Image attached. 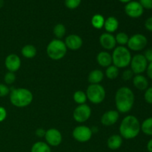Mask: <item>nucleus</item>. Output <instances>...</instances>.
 Instances as JSON below:
<instances>
[{
	"instance_id": "f257e3e1",
	"label": "nucleus",
	"mask_w": 152,
	"mask_h": 152,
	"mask_svg": "<svg viewBox=\"0 0 152 152\" xmlns=\"http://www.w3.org/2000/svg\"><path fill=\"white\" fill-rule=\"evenodd\" d=\"M135 96L134 92L129 87L120 88L115 94V105L117 111L122 114L129 112L134 104Z\"/></svg>"
},
{
	"instance_id": "f03ea898",
	"label": "nucleus",
	"mask_w": 152,
	"mask_h": 152,
	"mask_svg": "<svg viewBox=\"0 0 152 152\" xmlns=\"http://www.w3.org/2000/svg\"><path fill=\"white\" fill-rule=\"evenodd\" d=\"M140 126L139 120L135 116H126L120 123V136L126 140H132L137 137L141 131Z\"/></svg>"
},
{
	"instance_id": "7ed1b4c3",
	"label": "nucleus",
	"mask_w": 152,
	"mask_h": 152,
	"mask_svg": "<svg viewBox=\"0 0 152 152\" xmlns=\"http://www.w3.org/2000/svg\"><path fill=\"white\" fill-rule=\"evenodd\" d=\"M12 88L10 94V100L12 105L17 108H25L32 102L34 96L31 91L22 88Z\"/></svg>"
},
{
	"instance_id": "20e7f679",
	"label": "nucleus",
	"mask_w": 152,
	"mask_h": 152,
	"mask_svg": "<svg viewBox=\"0 0 152 152\" xmlns=\"http://www.w3.org/2000/svg\"><path fill=\"white\" fill-rule=\"evenodd\" d=\"M111 56L112 63L118 68H123L129 66L132 58L129 48L120 45L114 48Z\"/></svg>"
},
{
	"instance_id": "39448f33",
	"label": "nucleus",
	"mask_w": 152,
	"mask_h": 152,
	"mask_svg": "<svg viewBox=\"0 0 152 152\" xmlns=\"http://www.w3.org/2000/svg\"><path fill=\"white\" fill-rule=\"evenodd\" d=\"M46 52L49 57L53 60H59L65 56L67 53V47L65 42L61 39H55L50 41L48 45Z\"/></svg>"
},
{
	"instance_id": "423d86ee",
	"label": "nucleus",
	"mask_w": 152,
	"mask_h": 152,
	"mask_svg": "<svg viewBox=\"0 0 152 152\" xmlns=\"http://www.w3.org/2000/svg\"><path fill=\"white\" fill-rule=\"evenodd\" d=\"M87 99L94 104H99L105 98V90L100 84H91L86 91Z\"/></svg>"
},
{
	"instance_id": "0eeeda50",
	"label": "nucleus",
	"mask_w": 152,
	"mask_h": 152,
	"mask_svg": "<svg viewBox=\"0 0 152 152\" xmlns=\"http://www.w3.org/2000/svg\"><path fill=\"white\" fill-rule=\"evenodd\" d=\"M148 44V39L146 37L142 34H134L129 37L127 45L130 50L133 51H140L146 47Z\"/></svg>"
},
{
	"instance_id": "6e6552de",
	"label": "nucleus",
	"mask_w": 152,
	"mask_h": 152,
	"mask_svg": "<svg viewBox=\"0 0 152 152\" xmlns=\"http://www.w3.org/2000/svg\"><path fill=\"white\" fill-rule=\"evenodd\" d=\"M148 64V61L146 60L144 55L138 53L132 58L130 62L131 70L134 74H141L146 71Z\"/></svg>"
},
{
	"instance_id": "1a4fd4ad",
	"label": "nucleus",
	"mask_w": 152,
	"mask_h": 152,
	"mask_svg": "<svg viewBox=\"0 0 152 152\" xmlns=\"http://www.w3.org/2000/svg\"><path fill=\"white\" fill-rule=\"evenodd\" d=\"M91 115V109L86 104L79 105L73 113V117L77 123H85L90 118Z\"/></svg>"
},
{
	"instance_id": "9d476101",
	"label": "nucleus",
	"mask_w": 152,
	"mask_h": 152,
	"mask_svg": "<svg viewBox=\"0 0 152 152\" xmlns=\"http://www.w3.org/2000/svg\"><path fill=\"white\" fill-rule=\"evenodd\" d=\"M92 131L90 128L86 126H80L76 127L73 131V137L80 142H86L91 140L92 137Z\"/></svg>"
},
{
	"instance_id": "9b49d317",
	"label": "nucleus",
	"mask_w": 152,
	"mask_h": 152,
	"mask_svg": "<svg viewBox=\"0 0 152 152\" xmlns=\"http://www.w3.org/2000/svg\"><path fill=\"white\" fill-rule=\"evenodd\" d=\"M125 12L128 16L133 19L139 18L143 14L144 8L139 1H132L125 6Z\"/></svg>"
},
{
	"instance_id": "f8f14e48",
	"label": "nucleus",
	"mask_w": 152,
	"mask_h": 152,
	"mask_svg": "<svg viewBox=\"0 0 152 152\" xmlns=\"http://www.w3.org/2000/svg\"><path fill=\"white\" fill-rule=\"evenodd\" d=\"M45 138L46 143L50 146L53 147L60 145L62 140V134L56 129H50L46 131Z\"/></svg>"
},
{
	"instance_id": "ddd939ff",
	"label": "nucleus",
	"mask_w": 152,
	"mask_h": 152,
	"mask_svg": "<svg viewBox=\"0 0 152 152\" xmlns=\"http://www.w3.org/2000/svg\"><path fill=\"white\" fill-rule=\"evenodd\" d=\"M4 65L6 68L10 72H16L20 68L21 66V59L18 55L12 53L8 55L6 57L4 61Z\"/></svg>"
},
{
	"instance_id": "4468645a",
	"label": "nucleus",
	"mask_w": 152,
	"mask_h": 152,
	"mask_svg": "<svg viewBox=\"0 0 152 152\" xmlns=\"http://www.w3.org/2000/svg\"><path fill=\"white\" fill-rule=\"evenodd\" d=\"M99 43L105 50H112L116 48L115 37L109 33H104L99 37Z\"/></svg>"
},
{
	"instance_id": "2eb2a0df",
	"label": "nucleus",
	"mask_w": 152,
	"mask_h": 152,
	"mask_svg": "<svg viewBox=\"0 0 152 152\" xmlns=\"http://www.w3.org/2000/svg\"><path fill=\"white\" fill-rule=\"evenodd\" d=\"M65 44L67 48L72 50H76L80 49L83 45V39L80 36L77 34H71L65 38Z\"/></svg>"
},
{
	"instance_id": "dca6fc26",
	"label": "nucleus",
	"mask_w": 152,
	"mask_h": 152,
	"mask_svg": "<svg viewBox=\"0 0 152 152\" xmlns=\"http://www.w3.org/2000/svg\"><path fill=\"white\" fill-rule=\"evenodd\" d=\"M119 112L115 110H110L104 113L101 117V123L103 126H111L115 124L119 119Z\"/></svg>"
},
{
	"instance_id": "f3484780",
	"label": "nucleus",
	"mask_w": 152,
	"mask_h": 152,
	"mask_svg": "<svg viewBox=\"0 0 152 152\" xmlns=\"http://www.w3.org/2000/svg\"><path fill=\"white\" fill-rule=\"evenodd\" d=\"M133 85L140 91H145L148 88V81L145 76L136 74L133 77Z\"/></svg>"
},
{
	"instance_id": "a211bd4d",
	"label": "nucleus",
	"mask_w": 152,
	"mask_h": 152,
	"mask_svg": "<svg viewBox=\"0 0 152 152\" xmlns=\"http://www.w3.org/2000/svg\"><path fill=\"white\" fill-rule=\"evenodd\" d=\"M96 61L100 66L108 68L112 64V56L108 52L101 51L97 54Z\"/></svg>"
},
{
	"instance_id": "6ab92c4d",
	"label": "nucleus",
	"mask_w": 152,
	"mask_h": 152,
	"mask_svg": "<svg viewBox=\"0 0 152 152\" xmlns=\"http://www.w3.org/2000/svg\"><path fill=\"white\" fill-rule=\"evenodd\" d=\"M107 145L111 150L119 149L123 145V137L118 134L112 135L108 139Z\"/></svg>"
},
{
	"instance_id": "aec40b11",
	"label": "nucleus",
	"mask_w": 152,
	"mask_h": 152,
	"mask_svg": "<svg viewBox=\"0 0 152 152\" xmlns=\"http://www.w3.org/2000/svg\"><path fill=\"white\" fill-rule=\"evenodd\" d=\"M119 27V22L114 16H109L105 20V24H104V27L105 31L107 33H111L115 32L117 30Z\"/></svg>"
},
{
	"instance_id": "412c9836",
	"label": "nucleus",
	"mask_w": 152,
	"mask_h": 152,
	"mask_svg": "<svg viewBox=\"0 0 152 152\" xmlns=\"http://www.w3.org/2000/svg\"><path fill=\"white\" fill-rule=\"evenodd\" d=\"M104 78V74L102 71L99 69L94 70L91 71L88 77V80L91 84H99Z\"/></svg>"
},
{
	"instance_id": "4be33fe9",
	"label": "nucleus",
	"mask_w": 152,
	"mask_h": 152,
	"mask_svg": "<svg viewBox=\"0 0 152 152\" xmlns=\"http://www.w3.org/2000/svg\"><path fill=\"white\" fill-rule=\"evenodd\" d=\"M22 54L27 59H32L37 55V50L35 46L33 45H26L22 48Z\"/></svg>"
},
{
	"instance_id": "5701e85b",
	"label": "nucleus",
	"mask_w": 152,
	"mask_h": 152,
	"mask_svg": "<svg viewBox=\"0 0 152 152\" xmlns=\"http://www.w3.org/2000/svg\"><path fill=\"white\" fill-rule=\"evenodd\" d=\"M31 152H51V148L46 142H37L31 147Z\"/></svg>"
},
{
	"instance_id": "b1692460",
	"label": "nucleus",
	"mask_w": 152,
	"mask_h": 152,
	"mask_svg": "<svg viewBox=\"0 0 152 152\" xmlns=\"http://www.w3.org/2000/svg\"><path fill=\"white\" fill-rule=\"evenodd\" d=\"M140 128L142 133L148 136H152V117L145 119L141 123Z\"/></svg>"
},
{
	"instance_id": "393cba45",
	"label": "nucleus",
	"mask_w": 152,
	"mask_h": 152,
	"mask_svg": "<svg viewBox=\"0 0 152 152\" xmlns=\"http://www.w3.org/2000/svg\"><path fill=\"white\" fill-rule=\"evenodd\" d=\"M105 20V19L103 16L100 14H95L91 19V25L94 28L96 29H101L104 27Z\"/></svg>"
},
{
	"instance_id": "a878e982",
	"label": "nucleus",
	"mask_w": 152,
	"mask_h": 152,
	"mask_svg": "<svg viewBox=\"0 0 152 152\" xmlns=\"http://www.w3.org/2000/svg\"><path fill=\"white\" fill-rule=\"evenodd\" d=\"M65 33H66V29L65 25L62 24H57L53 28V34L57 39H61L63 38L64 36L65 35Z\"/></svg>"
},
{
	"instance_id": "bb28decb",
	"label": "nucleus",
	"mask_w": 152,
	"mask_h": 152,
	"mask_svg": "<svg viewBox=\"0 0 152 152\" xmlns=\"http://www.w3.org/2000/svg\"><path fill=\"white\" fill-rule=\"evenodd\" d=\"M74 100L76 103L79 104V105H83V104L86 103V100H87V96L85 92L82 91H77L74 94Z\"/></svg>"
},
{
	"instance_id": "cd10ccee",
	"label": "nucleus",
	"mask_w": 152,
	"mask_h": 152,
	"mask_svg": "<svg viewBox=\"0 0 152 152\" xmlns=\"http://www.w3.org/2000/svg\"><path fill=\"white\" fill-rule=\"evenodd\" d=\"M105 75L109 80H114L119 75V68L115 65H110L105 71Z\"/></svg>"
},
{
	"instance_id": "c85d7f7f",
	"label": "nucleus",
	"mask_w": 152,
	"mask_h": 152,
	"mask_svg": "<svg viewBox=\"0 0 152 152\" xmlns=\"http://www.w3.org/2000/svg\"><path fill=\"white\" fill-rule=\"evenodd\" d=\"M116 42L120 45V46H123L125 45H127L128 42H129V37L127 34L124 32H120L116 35L115 37Z\"/></svg>"
},
{
	"instance_id": "c756f323",
	"label": "nucleus",
	"mask_w": 152,
	"mask_h": 152,
	"mask_svg": "<svg viewBox=\"0 0 152 152\" xmlns=\"http://www.w3.org/2000/svg\"><path fill=\"white\" fill-rule=\"evenodd\" d=\"M82 0H65V4L68 8L76 9L80 6Z\"/></svg>"
},
{
	"instance_id": "7c9ffc66",
	"label": "nucleus",
	"mask_w": 152,
	"mask_h": 152,
	"mask_svg": "<svg viewBox=\"0 0 152 152\" xmlns=\"http://www.w3.org/2000/svg\"><path fill=\"white\" fill-rule=\"evenodd\" d=\"M4 82H5L6 84H13L15 82V80H16V75H15V74L13 72H10V71H9V72H7V74L4 75Z\"/></svg>"
},
{
	"instance_id": "2f4dec72",
	"label": "nucleus",
	"mask_w": 152,
	"mask_h": 152,
	"mask_svg": "<svg viewBox=\"0 0 152 152\" xmlns=\"http://www.w3.org/2000/svg\"><path fill=\"white\" fill-rule=\"evenodd\" d=\"M144 99H145V101L147 103L152 104V87H148L145 91Z\"/></svg>"
},
{
	"instance_id": "473e14b6",
	"label": "nucleus",
	"mask_w": 152,
	"mask_h": 152,
	"mask_svg": "<svg viewBox=\"0 0 152 152\" xmlns=\"http://www.w3.org/2000/svg\"><path fill=\"white\" fill-rule=\"evenodd\" d=\"M134 74L133 71H132V70L127 69L123 72V74H122V78H123V80H125V81H129V80L133 79Z\"/></svg>"
},
{
	"instance_id": "72a5a7b5",
	"label": "nucleus",
	"mask_w": 152,
	"mask_h": 152,
	"mask_svg": "<svg viewBox=\"0 0 152 152\" xmlns=\"http://www.w3.org/2000/svg\"><path fill=\"white\" fill-rule=\"evenodd\" d=\"M10 93V89L7 86L0 83V97L7 96Z\"/></svg>"
},
{
	"instance_id": "f704fd0d",
	"label": "nucleus",
	"mask_w": 152,
	"mask_h": 152,
	"mask_svg": "<svg viewBox=\"0 0 152 152\" xmlns=\"http://www.w3.org/2000/svg\"><path fill=\"white\" fill-rule=\"evenodd\" d=\"M139 2L144 9L152 10V0H140Z\"/></svg>"
},
{
	"instance_id": "c9c22d12",
	"label": "nucleus",
	"mask_w": 152,
	"mask_h": 152,
	"mask_svg": "<svg viewBox=\"0 0 152 152\" xmlns=\"http://www.w3.org/2000/svg\"><path fill=\"white\" fill-rule=\"evenodd\" d=\"M144 56L148 61V62H152V48H148L144 53Z\"/></svg>"
},
{
	"instance_id": "e433bc0d",
	"label": "nucleus",
	"mask_w": 152,
	"mask_h": 152,
	"mask_svg": "<svg viewBox=\"0 0 152 152\" xmlns=\"http://www.w3.org/2000/svg\"><path fill=\"white\" fill-rule=\"evenodd\" d=\"M145 28L147 31L152 32V16H150L145 20Z\"/></svg>"
},
{
	"instance_id": "4c0bfd02",
	"label": "nucleus",
	"mask_w": 152,
	"mask_h": 152,
	"mask_svg": "<svg viewBox=\"0 0 152 152\" xmlns=\"http://www.w3.org/2000/svg\"><path fill=\"white\" fill-rule=\"evenodd\" d=\"M7 117V111H6L5 108L3 107L0 106V123L4 121Z\"/></svg>"
},
{
	"instance_id": "58836bf2",
	"label": "nucleus",
	"mask_w": 152,
	"mask_h": 152,
	"mask_svg": "<svg viewBox=\"0 0 152 152\" xmlns=\"http://www.w3.org/2000/svg\"><path fill=\"white\" fill-rule=\"evenodd\" d=\"M146 71L147 76L148 77V78L152 80V62H148V66H147L146 71Z\"/></svg>"
},
{
	"instance_id": "ea45409f",
	"label": "nucleus",
	"mask_w": 152,
	"mask_h": 152,
	"mask_svg": "<svg viewBox=\"0 0 152 152\" xmlns=\"http://www.w3.org/2000/svg\"><path fill=\"white\" fill-rule=\"evenodd\" d=\"M45 133H46V131H45V129H42V128L38 129L37 131H36V135H37V137H45Z\"/></svg>"
},
{
	"instance_id": "a19ab883",
	"label": "nucleus",
	"mask_w": 152,
	"mask_h": 152,
	"mask_svg": "<svg viewBox=\"0 0 152 152\" xmlns=\"http://www.w3.org/2000/svg\"><path fill=\"white\" fill-rule=\"evenodd\" d=\"M146 148L148 152H152V138L151 140H149L148 142H147Z\"/></svg>"
},
{
	"instance_id": "79ce46f5",
	"label": "nucleus",
	"mask_w": 152,
	"mask_h": 152,
	"mask_svg": "<svg viewBox=\"0 0 152 152\" xmlns=\"http://www.w3.org/2000/svg\"><path fill=\"white\" fill-rule=\"evenodd\" d=\"M119 1H121V2H123V3H126V4H127V3H129V2H130V1H132V0H119Z\"/></svg>"
},
{
	"instance_id": "37998d69",
	"label": "nucleus",
	"mask_w": 152,
	"mask_h": 152,
	"mask_svg": "<svg viewBox=\"0 0 152 152\" xmlns=\"http://www.w3.org/2000/svg\"><path fill=\"white\" fill-rule=\"evenodd\" d=\"M4 0H0V8H1V7H3V5H4Z\"/></svg>"
}]
</instances>
